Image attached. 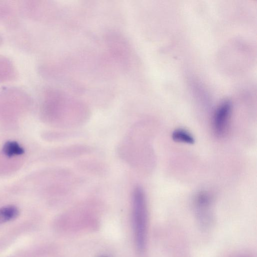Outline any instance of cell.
Returning a JSON list of instances; mask_svg holds the SVG:
<instances>
[{
    "label": "cell",
    "mask_w": 257,
    "mask_h": 257,
    "mask_svg": "<svg viewBox=\"0 0 257 257\" xmlns=\"http://www.w3.org/2000/svg\"><path fill=\"white\" fill-rule=\"evenodd\" d=\"M172 138L176 142L187 144H193L195 142L194 138L188 131L182 128L174 130L172 134Z\"/></svg>",
    "instance_id": "cell-7"
},
{
    "label": "cell",
    "mask_w": 257,
    "mask_h": 257,
    "mask_svg": "<svg viewBox=\"0 0 257 257\" xmlns=\"http://www.w3.org/2000/svg\"><path fill=\"white\" fill-rule=\"evenodd\" d=\"M3 152L8 157L20 155L24 153V149L15 141H8L3 147Z\"/></svg>",
    "instance_id": "cell-8"
},
{
    "label": "cell",
    "mask_w": 257,
    "mask_h": 257,
    "mask_svg": "<svg viewBox=\"0 0 257 257\" xmlns=\"http://www.w3.org/2000/svg\"><path fill=\"white\" fill-rule=\"evenodd\" d=\"M52 105L57 123L64 129L83 125L88 120L90 111L82 102L60 92H52Z\"/></svg>",
    "instance_id": "cell-1"
},
{
    "label": "cell",
    "mask_w": 257,
    "mask_h": 257,
    "mask_svg": "<svg viewBox=\"0 0 257 257\" xmlns=\"http://www.w3.org/2000/svg\"><path fill=\"white\" fill-rule=\"evenodd\" d=\"M20 214L19 209L14 205H7L0 208V224L15 219Z\"/></svg>",
    "instance_id": "cell-6"
},
{
    "label": "cell",
    "mask_w": 257,
    "mask_h": 257,
    "mask_svg": "<svg viewBox=\"0 0 257 257\" xmlns=\"http://www.w3.org/2000/svg\"><path fill=\"white\" fill-rule=\"evenodd\" d=\"M235 257H250V256L246 255H237Z\"/></svg>",
    "instance_id": "cell-9"
},
{
    "label": "cell",
    "mask_w": 257,
    "mask_h": 257,
    "mask_svg": "<svg viewBox=\"0 0 257 257\" xmlns=\"http://www.w3.org/2000/svg\"><path fill=\"white\" fill-rule=\"evenodd\" d=\"M210 199L208 194L200 193L196 197L195 206L199 221L202 225L208 226L211 221L210 211Z\"/></svg>",
    "instance_id": "cell-4"
},
{
    "label": "cell",
    "mask_w": 257,
    "mask_h": 257,
    "mask_svg": "<svg viewBox=\"0 0 257 257\" xmlns=\"http://www.w3.org/2000/svg\"><path fill=\"white\" fill-rule=\"evenodd\" d=\"M132 206L136 245L138 251L143 253L146 246L148 214L145 193L140 186L133 190Z\"/></svg>",
    "instance_id": "cell-2"
},
{
    "label": "cell",
    "mask_w": 257,
    "mask_h": 257,
    "mask_svg": "<svg viewBox=\"0 0 257 257\" xmlns=\"http://www.w3.org/2000/svg\"><path fill=\"white\" fill-rule=\"evenodd\" d=\"M82 170L96 175H103L106 172V166L101 162L96 161H82L78 163Z\"/></svg>",
    "instance_id": "cell-5"
},
{
    "label": "cell",
    "mask_w": 257,
    "mask_h": 257,
    "mask_svg": "<svg viewBox=\"0 0 257 257\" xmlns=\"http://www.w3.org/2000/svg\"><path fill=\"white\" fill-rule=\"evenodd\" d=\"M100 257H106V256H100Z\"/></svg>",
    "instance_id": "cell-10"
},
{
    "label": "cell",
    "mask_w": 257,
    "mask_h": 257,
    "mask_svg": "<svg viewBox=\"0 0 257 257\" xmlns=\"http://www.w3.org/2000/svg\"><path fill=\"white\" fill-rule=\"evenodd\" d=\"M231 104L228 101L221 103L216 109L213 119V127L215 134L221 137L225 133L230 118Z\"/></svg>",
    "instance_id": "cell-3"
}]
</instances>
